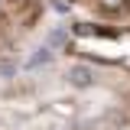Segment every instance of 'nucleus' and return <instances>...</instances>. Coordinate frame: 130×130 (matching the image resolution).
Returning <instances> with one entry per match:
<instances>
[{
    "mask_svg": "<svg viewBox=\"0 0 130 130\" xmlns=\"http://www.w3.org/2000/svg\"><path fill=\"white\" fill-rule=\"evenodd\" d=\"M46 16L42 0H0V55L23 49Z\"/></svg>",
    "mask_w": 130,
    "mask_h": 130,
    "instance_id": "nucleus-1",
    "label": "nucleus"
},
{
    "mask_svg": "<svg viewBox=\"0 0 130 130\" xmlns=\"http://www.w3.org/2000/svg\"><path fill=\"white\" fill-rule=\"evenodd\" d=\"M65 3H72L75 10H85L91 16H101V20L130 16V0H65Z\"/></svg>",
    "mask_w": 130,
    "mask_h": 130,
    "instance_id": "nucleus-2",
    "label": "nucleus"
}]
</instances>
